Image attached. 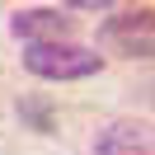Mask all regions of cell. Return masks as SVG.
<instances>
[{"label": "cell", "instance_id": "cell-1", "mask_svg": "<svg viewBox=\"0 0 155 155\" xmlns=\"http://www.w3.org/2000/svg\"><path fill=\"white\" fill-rule=\"evenodd\" d=\"M24 71H33L38 80H89L104 71V57L85 42H33L24 47Z\"/></svg>", "mask_w": 155, "mask_h": 155}, {"label": "cell", "instance_id": "cell-4", "mask_svg": "<svg viewBox=\"0 0 155 155\" xmlns=\"http://www.w3.org/2000/svg\"><path fill=\"white\" fill-rule=\"evenodd\" d=\"M94 155H150V122L117 117V122L99 127V136H94Z\"/></svg>", "mask_w": 155, "mask_h": 155}, {"label": "cell", "instance_id": "cell-3", "mask_svg": "<svg viewBox=\"0 0 155 155\" xmlns=\"http://www.w3.org/2000/svg\"><path fill=\"white\" fill-rule=\"evenodd\" d=\"M10 33L24 47H33V42H71L75 19H71V10H61V5H28V10L10 14Z\"/></svg>", "mask_w": 155, "mask_h": 155}, {"label": "cell", "instance_id": "cell-2", "mask_svg": "<svg viewBox=\"0 0 155 155\" xmlns=\"http://www.w3.org/2000/svg\"><path fill=\"white\" fill-rule=\"evenodd\" d=\"M155 14L150 5H141V10H113V19L99 24V57L104 52H113V57H127V61H146L150 57V28H155Z\"/></svg>", "mask_w": 155, "mask_h": 155}]
</instances>
